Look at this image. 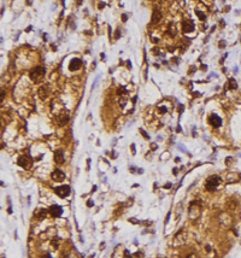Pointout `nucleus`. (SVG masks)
<instances>
[{
    "instance_id": "f257e3e1",
    "label": "nucleus",
    "mask_w": 241,
    "mask_h": 258,
    "mask_svg": "<svg viewBox=\"0 0 241 258\" xmlns=\"http://www.w3.org/2000/svg\"><path fill=\"white\" fill-rule=\"evenodd\" d=\"M220 182H221V177L217 176V175H212V176H210V177L208 178V180H206L205 188L208 189V190H213L217 186L220 185Z\"/></svg>"
},
{
    "instance_id": "f03ea898",
    "label": "nucleus",
    "mask_w": 241,
    "mask_h": 258,
    "mask_svg": "<svg viewBox=\"0 0 241 258\" xmlns=\"http://www.w3.org/2000/svg\"><path fill=\"white\" fill-rule=\"evenodd\" d=\"M43 75H45V69L42 68V66H36V68H34V70L30 71L31 80H34L35 82L40 81L41 78L43 77Z\"/></svg>"
},
{
    "instance_id": "7ed1b4c3",
    "label": "nucleus",
    "mask_w": 241,
    "mask_h": 258,
    "mask_svg": "<svg viewBox=\"0 0 241 258\" xmlns=\"http://www.w3.org/2000/svg\"><path fill=\"white\" fill-rule=\"evenodd\" d=\"M54 192L57 195H59L60 198H65L68 197L69 194H70V187H69L68 185H64V186H59L54 188Z\"/></svg>"
},
{
    "instance_id": "20e7f679",
    "label": "nucleus",
    "mask_w": 241,
    "mask_h": 258,
    "mask_svg": "<svg viewBox=\"0 0 241 258\" xmlns=\"http://www.w3.org/2000/svg\"><path fill=\"white\" fill-rule=\"evenodd\" d=\"M209 122H210V124H211L212 127H215V128H220V127L222 126V119H221V117L217 116L216 114H213V115L210 116Z\"/></svg>"
},
{
    "instance_id": "39448f33",
    "label": "nucleus",
    "mask_w": 241,
    "mask_h": 258,
    "mask_svg": "<svg viewBox=\"0 0 241 258\" xmlns=\"http://www.w3.org/2000/svg\"><path fill=\"white\" fill-rule=\"evenodd\" d=\"M52 178L54 181H57V182H60V181H63L64 178H65V174L62 171V170H59V169H55V170H53V173H52Z\"/></svg>"
},
{
    "instance_id": "423d86ee",
    "label": "nucleus",
    "mask_w": 241,
    "mask_h": 258,
    "mask_svg": "<svg viewBox=\"0 0 241 258\" xmlns=\"http://www.w3.org/2000/svg\"><path fill=\"white\" fill-rule=\"evenodd\" d=\"M50 214L53 216V217H59L62 214H63V209L59 206V205H52L50 208Z\"/></svg>"
},
{
    "instance_id": "0eeeda50",
    "label": "nucleus",
    "mask_w": 241,
    "mask_h": 258,
    "mask_svg": "<svg viewBox=\"0 0 241 258\" xmlns=\"http://www.w3.org/2000/svg\"><path fill=\"white\" fill-rule=\"evenodd\" d=\"M18 165H21L22 168H24V169H28V168H30V165H31V162L27 158V157L22 156V157H19V158H18Z\"/></svg>"
},
{
    "instance_id": "6e6552de",
    "label": "nucleus",
    "mask_w": 241,
    "mask_h": 258,
    "mask_svg": "<svg viewBox=\"0 0 241 258\" xmlns=\"http://www.w3.org/2000/svg\"><path fill=\"white\" fill-rule=\"evenodd\" d=\"M82 65V62L77 59V58H74L71 62H70V66H69V69H70L71 71H75V70H78L80 68H81Z\"/></svg>"
},
{
    "instance_id": "1a4fd4ad",
    "label": "nucleus",
    "mask_w": 241,
    "mask_h": 258,
    "mask_svg": "<svg viewBox=\"0 0 241 258\" xmlns=\"http://www.w3.org/2000/svg\"><path fill=\"white\" fill-rule=\"evenodd\" d=\"M54 161H55V163H58V164L64 163V154H63L62 150H58V151L54 152Z\"/></svg>"
},
{
    "instance_id": "9d476101",
    "label": "nucleus",
    "mask_w": 241,
    "mask_h": 258,
    "mask_svg": "<svg viewBox=\"0 0 241 258\" xmlns=\"http://www.w3.org/2000/svg\"><path fill=\"white\" fill-rule=\"evenodd\" d=\"M183 30H185V33H191V31H193L194 30V24H193V22H183Z\"/></svg>"
},
{
    "instance_id": "9b49d317",
    "label": "nucleus",
    "mask_w": 241,
    "mask_h": 258,
    "mask_svg": "<svg viewBox=\"0 0 241 258\" xmlns=\"http://www.w3.org/2000/svg\"><path fill=\"white\" fill-rule=\"evenodd\" d=\"M39 94H40V98L41 99H45L46 97H47V87H41L40 89H39Z\"/></svg>"
},
{
    "instance_id": "f8f14e48",
    "label": "nucleus",
    "mask_w": 241,
    "mask_h": 258,
    "mask_svg": "<svg viewBox=\"0 0 241 258\" xmlns=\"http://www.w3.org/2000/svg\"><path fill=\"white\" fill-rule=\"evenodd\" d=\"M160 16H162V15H160V12H159L158 10H156L154 12H153V17H152V22H153V23H157V22L160 19Z\"/></svg>"
},
{
    "instance_id": "ddd939ff",
    "label": "nucleus",
    "mask_w": 241,
    "mask_h": 258,
    "mask_svg": "<svg viewBox=\"0 0 241 258\" xmlns=\"http://www.w3.org/2000/svg\"><path fill=\"white\" fill-rule=\"evenodd\" d=\"M229 88L230 89L236 88V81L234 80V78H230V80H229Z\"/></svg>"
},
{
    "instance_id": "4468645a",
    "label": "nucleus",
    "mask_w": 241,
    "mask_h": 258,
    "mask_svg": "<svg viewBox=\"0 0 241 258\" xmlns=\"http://www.w3.org/2000/svg\"><path fill=\"white\" fill-rule=\"evenodd\" d=\"M197 15L199 16V18H200L201 21H204V19H205V14H203L201 11H198V10H197Z\"/></svg>"
},
{
    "instance_id": "2eb2a0df",
    "label": "nucleus",
    "mask_w": 241,
    "mask_h": 258,
    "mask_svg": "<svg viewBox=\"0 0 241 258\" xmlns=\"http://www.w3.org/2000/svg\"><path fill=\"white\" fill-rule=\"evenodd\" d=\"M140 133L142 134V136H144V138H146V139H150V136L147 135V134H146V131H145L144 129H140Z\"/></svg>"
},
{
    "instance_id": "dca6fc26",
    "label": "nucleus",
    "mask_w": 241,
    "mask_h": 258,
    "mask_svg": "<svg viewBox=\"0 0 241 258\" xmlns=\"http://www.w3.org/2000/svg\"><path fill=\"white\" fill-rule=\"evenodd\" d=\"M93 205H94V203H93V201H92V199H89V200L87 201V206H89V208H90V206H93Z\"/></svg>"
},
{
    "instance_id": "f3484780",
    "label": "nucleus",
    "mask_w": 241,
    "mask_h": 258,
    "mask_svg": "<svg viewBox=\"0 0 241 258\" xmlns=\"http://www.w3.org/2000/svg\"><path fill=\"white\" fill-rule=\"evenodd\" d=\"M177 147H178L180 150H182V152H187V150H186L185 147H183V146H182V145H177Z\"/></svg>"
},
{
    "instance_id": "a211bd4d",
    "label": "nucleus",
    "mask_w": 241,
    "mask_h": 258,
    "mask_svg": "<svg viewBox=\"0 0 241 258\" xmlns=\"http://www.w3.org/2000/svg\"><path fill=\"white\" fill-rule=\"evenodd\" d=\"M160 111H162V112H163V114H165V112H166V107H164V106H162V107H160Z\"/></svg>"
},
{
    "instance_id": "6ab92c4d",
    "label": "nucleus",
    "mask_w": 241,
    "mask_h": 258,
    "mask_svg": "<svg viewBox=\"0 0 241 258\" xmlns=\"http://www.w3.org/2000/svg\"><path fill=\"white\" fill-rule=\"evenodd\" d=\"M43 258H52V257H51V254H46Z\"/></svg>"
},
{
    "instance_id": "aec40b11",
    "label": "nucleus",
    "mask_w": 241,
    "mask_h": 258,
    "mask_svg": "<svg viewBox=\"0 0 241 258\" xmlns=\"http://www.w3.org/2000/svg\"><path fill=\"white\" fill-rule=\"evenodd\" d=\"M123 21H124V22L127 21V16H125V15H123Z\"/></svg>"
}]
</instances>
